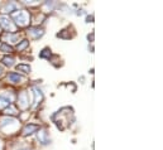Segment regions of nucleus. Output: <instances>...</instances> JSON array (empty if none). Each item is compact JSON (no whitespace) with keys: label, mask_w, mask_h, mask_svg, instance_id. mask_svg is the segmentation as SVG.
<instances>
[{"label":"nucleus","mask_w":163,"mask_h":150,"mask_svg":"<svg viewBox=\"0 0 163 150\" xmlns=\"http://www.w3.org/2000/svg\"><path fill=\"white\" fill-rule=\"evenodd\" d=\"M14 18H15V22L19 27H25L29 23V14L25 10H19L18 13L14 14Z\"/></svg>","instance_id":"obj_1"},{"label":"nucleus","mask_w":163,"mask_h":150,"mask_svg":"<svg viewBox=\"0 0 163 150\" xmlns=\"http://www.w3.org/2000/svg\"><path fill=\"white\" fill-rule=\"evenodd\" d=\"M0 126H2L3 130L8 131V130H10L12 126H14V127L18 126V120H15V119H13V117H3Z\"/></svg>","instance_id":"obj_2"},{"label":"nucleus","mask_w":163,"mask_h":150,"mask_svg":"<svg viewBox=\"0 0 163 150\" xmlns=\"http://www.w3.org/2000/svg\"><path fill=\"white\" fill-rule=\"evenodd\" d=\"M0 28H3L4 30H8V32L15 30V27L13 25V23L10 22L8 17H0Z\"/></svg>","instance_id":"obj_3"},{"label":"nucleus","mask_w":163,"mask_h":150,"mask_svg":"<svg viewBox=\"0 0 163 150\" xmlns=\"http://www.w3.org/2000/svg\"><path fill=\"white\" fill-rule=\"evenodd\" d=\"M18 101H19V106H20L22 109H27V107L29 106V96H28V92H27V91H23V92L19 95Z\"/></svg>","instance_id":"obj_4"},{"label":"nucleus","mask_w":163,"mask_h":150,"mask_svg":"<svg viewBox=\"0 0 163 150\" xmlns=\"http://www.w3.org/2000/svg\"><path fill=\"white\" fill-rule=\"evenodd\" d=\"M33 96H34V106H37L43 98V93L38 87H33Z\"/></svg>","instance_id":"obj_5"},{"label":"nucleus","mask_w":163,"mask_h":150,"mask_svg":"<svg viewBox=\"0 0 163 150\" xmlns=\"http://www.w3.org/2000/svg\"><path fill=\"white\" fill-rule=\"evenodd\" d=\"M12 104V98H9L7 95L2 93L0 95V109H3V107H7V106H10Z\"/></svg>","instance_id":"obj_6"},{"label":"nucleus","mask_w":163,"mask_h":150,"mask_svg":"<svg viewBox=\"0 0 163 150\" xmlns=\"http://www.w3.org/2000/svg\"><path fill=\"white\" fill-rule=\"evenodd\" d=\"M28 34H29L32 38L38 39L39 37H42V35H43V29H42V28H32V29H29Z\"/></svg>","instance_id":"obj_7"},{"label":"nucleus","mask_w":163,"mask_h":150,"mask_svg":"<svg viewBox=\"0 0 163 150\" xmlns=\"http://www.w3.org/2000/svg\"><path fill=\"white\" fill-rule=\"evenodd\" d=\"M38 129H39L38 125H35V124H28V125L23 129V134H24V135H30V134H33L34 131H37Z\"/></svg>","instance_id":"obj_8"},{"label":"nucleus","mask_w":163,"mask_h":150,"mask_svg":"<svg viewBox=\"0 0 163 150\" xmlns=\"http://www.w3.org/2000/svg\"><path fill=\"white\" fill-rule=\"evenodd\" d=\"M8 80L10 81V82H13V83H20L22 81H23V77L22 76H19L18 73H9V76H8Z\"/></svg>","instance_id":"obj_9"},{"label":"nucleus","mask_w":163,"mask_h":150,"mask_svg":"<svg viewBox=\"0 0 163 150\" xmlns=\"http://www.w3.org/2000/svg\"><path fill=\"white\" fill-rule=\"evenodd\" d=\"M47 136H48V132H47L46 130H41V131L38 132V140H39L42 144H48V142H49V140L47 139Z\"/></svg>","instance_id":"obj_10"},{"label":"nucleus","mask_w":163,"mask_h":150,"mask_svg":"<svg viewBox=\"0 0 163 150\" xmlns=\"http://www.w3.org/2000/svg\"><path fill=\"white\" fill-rule=\"evenodd\" d=\"M2 62H3V65L12 67V66L14 65V58H13V57H4V58L2 59Z\"/></svg>","instance_id":"obj_11"},{"label":"nucleus","mask_w":163,"mask_h":150,"mask_svg":"<svg viewBox=\"0 0 163 150\" xmlns=\"http://www.w3.org/2000/svg\"><path fill=\"white\" fill-rule=\"evenodd\" d=\"M17 70H18V71H23L24 73H29V72H30V67H29V66H25V65H19V66L17 67Z\"/></svg>","instance_id":"obj_12"},{"label":"nucleus","mask_w":163,"mask_h":150,"mask_svg":"<svg viewBox=\"0 0 163 150\" xmlns=\"http://www.w3.org/2000/svg\"><path fill=\"white\" fill-rule=\"evenodd\" d=\"M49 56H51V51H49L48 48L43 49V51H42V53L39 54V57H41V58H49Z\"/></svg>","instance_id":"obj_13"},{"label":"nucleus","mask_w":163,"mask_h":150,"mask_svg":"<svg viewBox=\"0 0 163 150\" xmlns=\"http://www.w3.org/2000/svg\"><path fill=\"white\" fill-rule=\"evenodd\" d=\"M7 39H8L10 43H15V42L18 40V35H17V34H10V33H9V34L7 35Z\"/></svg>","instance_id":"obj_14"},{"label":"nucleus","mask_w":163,"mask_h":150,"mask_svg":"<svg viewBox=\"0 0 163 150\" xmlns=\"http://www.w3.org/2000/svg\"><path fill=\"white\" fill-rule=\"evenodd\" d=\"M0 51H3V52H12V48L9 47V45H7L5 43H2L0 44Z\"/></svg>","instance_id":"obj_15"},{"label":"nucleus","mask_w":163,"mask_h":150,"mask_svg":"<svg viewBox=\"0 0 163 150\" xmlns=\"http://www.w3.org/2000/svg\"><path fill=\"white\" fill-rule=\"evenodd\" d=\"M29 45V42L28 40H22V43L18 45V51H22V49H24L25 47H28Z\"/></svg>","instance_id":"obj_16"},{"label":"nucleus","mask_w":163,"mask_h":150,"mask_svg":"<svg viewBox=\"0 0 163 150\" xmlns=\"http://www.w3.org/2000/svg\"><path fill=\"white\" fill-rule=\"evenodd\" d=\"M5 114H17V110L10 106V107H7V109H5Z\"/></svg>","instance_id":"obj_17"},{"label":"nucleus","mask_w":163,"mask_h":150,"mask_svg":"<svg viewBox=\"0 0 163 150\" xmlns=\"http://www.w3.org/2000/svg\"><path fill=\"white\" fill-rule=\"evenodd\" d=\"M3 72H4V71H3V67H0V77L3 76Z\"/></svg>","instance_id":"obj_18"}]
</instances>
